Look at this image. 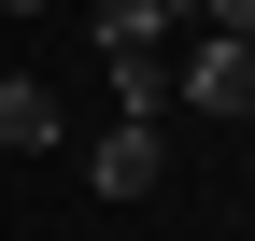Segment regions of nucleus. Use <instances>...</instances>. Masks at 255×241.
<instances>
[{
	"label": "nucleus",
	"instance_id": "obj_1",
	"mask_svg": "<svg viewBox=\"0 0 255 241\" xmlns=\"http://www.w3.org/2000/svg\"><path fill=\"white\" fill-rule=\"evenodd\" d=\"M170 100H199V114H255V43H213V28H199V43L170 57Z\"/></svg>",
	"mask_w": 255,
	"mask_h": 241
},
{
	"label": "nucleus",
	"instance_id": "obj_2",
	"mask_svg": "<svg viewBox=\"0 0 255 241\" xmlns=\"http://www.w3.org/2000/svg\"><path fill=\"white\" fill-rule=\"evenodd\" d=\"M85 170H100V199H156V128H142V114L100 128V156H85Z\"/></svg>",
	"mask_w": 255,
	"mask_h": 241
},
{
	"label": "nucleus",
	"instance_id": "obj_3",
	"mask_svg": "<svg viewBox=\"0 0 255 241\" xmlns=\"http://www.w3.org/2000/svg\"><path fill=\"white\" fill-rule=\"evenodd\" d=\"M43 142H57V85L0 71V156H43Z\"/></svg>",
	"mask_w": 255,
	"mask_h": 241
},
{
	"label": "nucleus",
	"instance_id": "obj_4",
	"mask_svg": "<svg viewBox=\"0 0 255 241\" xmlns=\"http://www.w3.org/2000/svg\"><path fill=\"white\" fill-rule=\"evenodd\" d=\"M100 57H170V0H100Z\"/></svg>",
	"mask_w": 255,
	"mask_h": 241
},
{
	"label": "nucleus",
	"instance_id": "obj_5",
	"mask_svg": "<svg viewBox=\"0 0 255 241\" xmlns=\"http://www.w3.org/2000/svg\"><path fill=\"white\" fill-rule=\"evenodd\" d=\"M199 28L213 43H255V0H199Z\"/></svg>",
	"mask_w": 255,
	"mask_h": 241
},
{
	"label": "nucleus",
	"instance_id": "obj_6",
	"mask_svg": "<svg viewBox=\"0 0 255 241\" xmlns=\"http://www.w3.org/2000/svg\"><path fill=\"white\" fill-rule=\"evenodd\" d=\"M0 14H43V0H0Z\"/></svg>",
	"mask_w": 255,
	"mask_h": 241
}]
</instances>
